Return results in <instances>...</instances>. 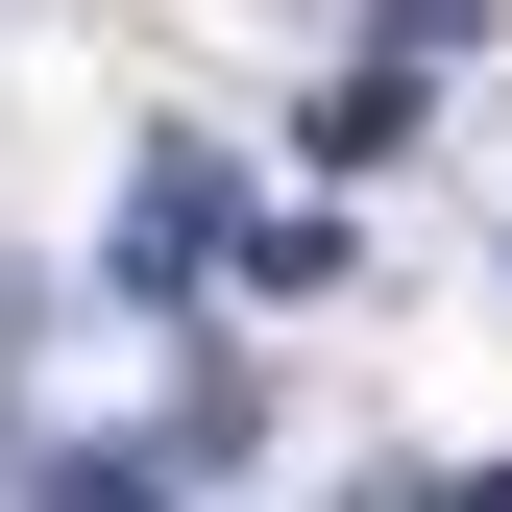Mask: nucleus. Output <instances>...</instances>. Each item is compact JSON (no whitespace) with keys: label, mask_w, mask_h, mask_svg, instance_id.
<instances>
[{"label":"nucleus","mask_w":512,"mask_h":512,"mask_svg":"<svg viewBox=\"0 0 512 512\" xmlns=\"http://www.w3.org/2000/svg\"><path fill=\"white\" fill-rule=\"evenodd\" d=\"M220 244H244V196H220L196 147H147V171H122V244H98V269H122V293H196Z\"/></svg>","instance_id":"1"},{"label":"nucleus","mask_w":512,"mask_h":512,"mask_svg":"<svg viewBox=\"0 0 512 512\" xmlns=\"http://www.w3.org/2000/svg\"><path fill=\"white\" fill-rule=\"evenodd\" d=\"M464 25H488V0H366V49H391V74L439 98V74H464Z\"/></svg>","instance_id":"2"},{"label":"nucleus","mask_w":512,"mask_h":512,"mask_svg":"<svg viewBox=\"0 0 512 512\" xmlns=\"http://www.w3.org/2000/svg\"><path fill=\"white\" fill-rule=\"evenodd\" d=\"M25 512H171V464H25Z\"/></svg>","instance_id":"3"}]
</instances>
